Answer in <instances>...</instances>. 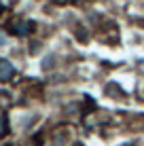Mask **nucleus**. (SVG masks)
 I'll list each match as a JSON object with an SVG mask.
<instances>
[{
	"instance_id": "1",
	"label": "nucleus",
	"mask_w": 144,
	"mask_h": 146,
	"mask_svg": "<svg viewBox=\"0 0 144 146\" xmlns=\"http://www.w3.org/2000/svg\"><path fill=\"white\" fill-rule=\"evenodd\" d=\"M13 72V68L9 66V64H4V62H0V74H7V78H9V74Z\"/></svg>"
}]
</instances>
